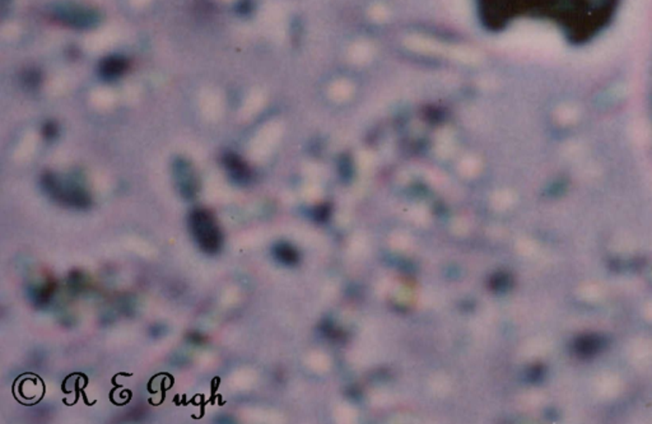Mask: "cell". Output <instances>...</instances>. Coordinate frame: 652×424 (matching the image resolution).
Wrapping results in <instances>:
<instances>
[{"mask_svg": "<svg viewBox=\"0 0 652 424\" xmlns=\"http://www.w3.org/2000/svg\"><path fill=\"white\" fill-rule=\"evenodd\" d=\"M188 227L199 248L207 254H217L222 248L221 229L213 214L205 209H196L188 218Z\"/></svg>", "mask_w": 652, "mask_h": 424, "instance_id": "1", "label": "cell"}, {"mask_svg": "<svg viewBox=\"0 0 652 424\" xmlns=\"http://www.w3.org/2000/svg\"><path fill=\"white\" fill-rule=\"evenodd\" d=\"M44 188L50 195L56 200L64 203L70 207L84 208L89 205V196L83 188L75 186L73 184H63L54 175H46L44 177Z\"/></svg>", "mask_w": 652, "mask_h": 424, "instance_id": "2", "label": "cell"}, {"mask_svg": "<svg viewBox=\"0 0 652 424\" xmlns=\"http://www.w3.org/2000/svg\"><path fill=\"white\" fill-rule=\"evenodd\" d=\"M128 69V61L120 56H108L105 60L101 61L100 65V73L103 79L106 81H114L119 78L120 75L125 73Z\"/></svg>", "mask_w": 652, "mask_h": 424, "instance_id": "3", "label": "cell"}, {"mask_svg": "<svg viewBox=\"0 0 652 424\" xmlns=\"http://www.w3.org/2000/svg\"><path fill=\"white\" fill-rule=\"evenodd\" d=\"M176 176H177L179 186H181V193L184 196H194L196 188L194 174L186 162L180 161L176 163Z\"/></svg>", "mask_w": 652, "mask_h": 424, "instance_id": "4", "label": "cell"}, {"mask_svg": "<svg viewBox=\"0 0 652 424\" xmlns=\"http://www.w3.org/2000/svg\"><path fill=\"white\" fill-rule=\"evenodd\" d=\"M226 169H229V175L236 182L243 181L248 177V169L238 155L235 153H227L223 158Z\"/></svg>", "mask_w": 652, "mask_h": 424, "instance_id": "5", "label": "cell"}, {"mask_svg": "<svg viewBox=\"0 0 652 424\" xmlns=\"http://www.w3.org/2000/svg\"><path fill=\"white\" fill-rule=\"evenodd\" d=\"M56 131H58V130H56V127H55L53 122H49L46 127L44 128V135L47 136V138H53V136H55Z\"/></svg>", "mask_w": 652, "mask_h": 424, "instance_id": "6", "label": "cell"}]
</instances>
